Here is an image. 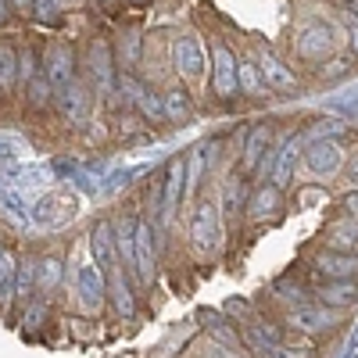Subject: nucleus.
<instances>
[{
  "label": "nucleus",
  "instance_id": "4c0bfd02",
  "mask_svg": "<svg viewBox=\"0 0 358 358\" xmlns=\"http://www.w3.org/2000/svg\"><path fill=\"white\" fill-rule=\"evenodd\" d=\"M8 18V0H0V22Z\"/></svg>",
  "mask_w": 358,
  "mask_h": 358
},
{
  "label": "nucleus",
  "instance_id": "c9c22d12",
  "mask_svg": "<svg viewBox=\"0 0 358 358\" xmlns=\"http://www.w3.org/2000/svg\"><path fill=\"white\" fill-rule=\"evenodd\" d=\"M344 4H348V15H355V18H358V0H344Z\"/></svg>",
  "mask_w": 358,
  "mask_h": 358
},
{
  "label": "nucleus",
  "instance_id": "473e14b6",
  "mask_svg": "<svg viewBox=\"0 0 358 358\" xmlns=\"http://www.w3.org/2000/svg\"><path fill=\"white\" fill-rule=\"evenodd\" d=\"M341 208H344V215H351V219H358V190H351L344 201H341Z\"/></svg>",
  "mask_w": 358,
  "mask_h": 358
},
{
  "label": "nucleus",
  "instance_id": "39448f33",
  "mask_svg": "<svg viewBox=\"0 0 358 358\" xmlns=\"http://www.w3.org/2000/svg\"><path fill=\"white\" fill-rule=\"evenodd\" d=\"M187 197V162L183 158H169L165 165V176H162V212L155 219V226H169L179 212V204Z\"/></svg>",
  "mask_w": 358,
  "mask_h": 358
},
{
  "label": "nucleus",
  "instance_id": "7ed1b4c3",
  "mask_svg": "<svg viewBox=\"0 0 358 358\" xmlns=\"http://www.w3.org/2000/svg\"><path fill=\"white\" fill-rule=\"evenodd\" d=\"M155 219H136V229H133V276L151 287L155 283V273H158V248H155Z\"/></svg>",
  "mask_w": 358,
  "mask_h": 358
},
{
  "label": "nucleus",
  "instance_id": "9d476101",
  "mask_svg": "<svg viewBox=\"0 0 358 358\" xmlns=\"http://www.w3.org/2000/svg\"><path fill=\"white\" fill-rule=\"evenodd\" d=\"M334 50H337V29L330 22H315L297 36V54H301L305 62H322V57H330Z\"/></svg>",
  "mask_w": 358,
  "mask_h": 358
},
{
  "label": "nucleus",
  "instance_id": "f704fd0d",
  "mask_svg": "<svg viewBox=\"0 0 358 358\" xmlns=\"http://www.w3.org/2000/svg\"><path fill=\"white\" fill-rule=\"evenodd\" d=\"M11 4H15L22 15H33V0H11Z\"/></svg>",
  "mask_w": 358,
  "mask_h": 358
},
{
  "label": "nucleus",
  "instance_id": "e433bc0d",
  "mask_svg": "<svg viewBox=\"0 0 358 358\" xmlns=\"http://www.w3.org/2000/svg\"><path fill=\"white\" fill-rule=\"evenodd\" d=\"M344 358H358V334H355V344H351V351H348Z\"/></svg>",
  "mask_w": 358,
  "mask_h": 358
},
{
  "label": "nucleus",
  "instance_id": "1a4fd4ad",
  "mask_svg": "<svg viewBox=\"0 0 358 358\" xmlns=\"http://www.w3.org/2000/svg\"><path fill=\"white\" fill-rule=\"evenodd\" d=\"M76 215V197L65 194V190H47L36 197V208H33V219L36 226H62Z\"/></svg>",
  "mask_w": 358,
  "mask_h": 358
},
{
  "label": "nucleus",
  "instance_id": "a211bd4d",
  "mask_svg": "<svg viewBox=\"0 0 358 358\" xmlns=\"http://www.w3.org/2000/svg\"><path fill=\"white\" fill-rule=\"evenodd\" d=\"M297 151H301V140H294V136H287L280 147H273V172H268V183H273V187H280V190L290 187Z\"/></svg>",
  "mask_w": 358,
  "mask_h": 358
},
{
  "label": "nucleus",
  "instance_id": "f257e3e1",
  "mask_svg": "<svg viewBox=\"0 0 358 358\" xmlns=\"http://www.w3.org/2000/svg\"><path fill=\"white\" fill-rule=\"evenodd\" d=\"M90 255H94L101 276L108 283V297L115 312L122 319H133L136 312V301H133V290H129V280H126V265L118 258V248H115V233H111V222H97L90 229Z\"/></svg>",
  "mask_w": 358,
  "mask_h": 358
},
{
  "label": "nucleus",
  "instance_id": "58836bf2",
  "mask_svg": "<svg viewBox=\"0 0 358 358\" xmlns=\"http://www.w3.org/2000/svg\"><path fill=\"white\" fill-rule=\"evenodd\" d=\"M54 4H57V8H65V4H76V0H54Z\"/></svg>",
  "mask_w": 358,
  "mask_h": 358
},
{
  "label": "nucleus",
  "instance_id": "5701e85b",
  "mask_svg": "<svg viewBox=\"0 0 358 358\" xmlns=\"http://www.w3.org/2000/svg\"><path fill=\"white\" fill-rule=\"evenodd\" d=\"M236 83H241V90H244L248 97L268 94V86H265V79H262V72H258L255 62H241V65H236Z\"/></svg>",
  "mask_w": 358,
  "mask_h": 358
},
{
  "label": "nucleus",
  "instance_id": "4468645a",
  "mask_svg": "<svg viewBox=\"0 0 358 358\" xmlns=\"http://www.w3.org/2000/svg\"><path fill=\"white\" fill-rule=\"evenodd\" d=\"M219 147H222V140H201V143L194 147V151L183 158V162H187V194H194V187L208 176V169L215 165Z\"/></svg>",
  "mask_w": 358,
  "mask_h": 358
},
{
  "label": "nucleus",
  "instance_id": "412c9836",
  "mask_svg": "<svg viewBox=\"0 0 358 358\" xmlns=\"http://www.w3.org/2000/svg\"><path fill=\"white\" fill-rule=\"evenodd\" d=\"M162 104H165V122H176V126H183L194 118V104H190V94L187 90H169V94H162Z\"/></svg>",
  "mask_w": 358,
  "mask_h": 358
},
{
  "label": "nucleus",
  "instance_id": "20e7f679",
  "mask_svg": "<svg viewBox=\"0 0 358 358\" xmlns=\"http://www.w3.org/2000/svg\"><path fill=\"white\" fill-rule=\"evenodd\" d=\"M337 322H341V312L337 308H326V305H294L287 312V326L294 334H305V337H322V334H330L337 330Z\"/></svg>",
  "mask_w": 358,
  "mask_h": 358
},
{
  "label": "nucleus",
  "instance_id": "bb28decb",
  "mask_svg": "<svg viewBox=\"0 0 358 358\" xmlns=\"http://www.w3.org/2000/svg\"><path fill=\"white\" fill-rule=\"evenodd\" d=\"M204 319H208L204 326H208V330H212V334H215V337H219L226 348H236V344H241V334H236V330H229V322H226L219 312H204Z\"/></svg>",
  "mask_w": 358,
  "mask_h": 358
},
{
  "label": "nucleus",
  "instance_id": "4be33fe9",
  "mask_svg": "<svg viewBox=\"0 0 358 358\" xmlns=\"http://www.w3.org/2000/svg\"><path fill=\"white\" fill-rule=\"evenodd\" d=\"M94 86L101 90V94H111V86H115V72H111V50L104 40L94 43Z\"/></svg>",
  "mask_w": 358,
  "mask_h": 358
},
{
  "label": "nucleus",
  "instance_id": "ddd939ff",
  "mask_svg": "<svg viewBox=\"0 0 358 358\" xmlns=\"http://www.w3.org/2000/svg\"><path fill=\"white\" fill-rule=\"evenodd\" d=\"M43 62H47L43 76L50 79V86H54V90H65V86L76 79V54H72V47H69V43H50Z\"/></svg>",
  "mask_w": 358,
  "mask_h": 358
},
{
  "label": "nucleus",
  "instance_id": "f3484780",
  "mask_svg": "<svg viewBox=\"0 0 358 358\" xmlns=\"http://www.w3.org/2000/svg\"><path fill=\"white\" fill-rule=\"evenodd\" d=\"M255 65H258V72H262V79H265L268 90H297V76L268 47H258V62Z\"/></svg>",
  "mask_w": 358,
  "mask_h": 358
},
{
  "label": "nucleus",
  "instance_id": "c756f323",
  "mask_svg": "<svg viewBox=\"0 0 358 358\" xmlns=\"http://www.w3.org/2000/svg\"><path fill=\"white\" fill-rule=\"evenodd\" d=\"M33 283H36V262L29 258V262L18 265V276H15V287H18V297H22V301H25L29 294H33Z\"/></svg>",
  "mask_w": 358,
  "mask_h": 358
},
{
  "label": "nucleus",
  "instance_id": "aec40b11",
  "mask_svg": "<svg viewBox=\"0 0 358 358\" xmlns=\"http://www.w3.org/2000/svg\"><path fill=\"white\" fill-rule=\"evenodd\" d=\"M90 104H94V94H90L83 83L72 79V83L62 90V111H65V118H69L72 126H83V122H86Z\"/></svg>",
  "mask_w": 358,
  "mask_h": 358
},
{
  "label": "nucleus",
  "instance_id": "f03ea898",
  "mask_svg": "<svg viewBox=\"0 0 358 358\" xmlns=\"http://www.w3.org/2000/svg\"><path fill=\"white\" fill-rule=\"evenodd\" d=\"M190 248L197 255H215L222 244V215H219V197H201L190 208V222H187Z\"/></svg>",
  "mask_w": 358,
  "mask_h": 358
},
{
  "label": "nucleus",
  "instance_id": "6e6552de",
  "mask_svg": "<svg viewBox=\"0 0 358 358\" xmlns=\"http://www.w3.org/2000/svg\"><path fill=\"white\" fill-rule=\"evenodd\" d=\"M76 294H79V301H83L86 312H101V308H104V301H108V283H104V276H101V268H97L94 258L83 262V265L76 268Z\"/></svg>",
  "mask_w": 358,
  "mask_h": 358
},
{
  "label": "nucleus",
  "instance_id": "a878e982",
  "mask_svg": "<svg viewBox=\"0 0 358 358\" xmlns=\"http://www.w3.org/2000/svg\"><path fill=\"white\" fill-rule=\"evenodd\" d=\"M273 297H276V301H283L287 308L305 305V287L297 283V280H290V276H283V280H276V283H273Z\"/></svg>",
  "mask_w": 358,
  "mask_h": 358
},
{
  "label": "nucleus",
  "instance_id": "dca6fc26",
  "mask_svg": "<svg viewBox=\"0 0 358 358\" xmlns=\"http://www.w3.org/2000/svg\"><path fill=\"white\" fill-rule=\"evenodd\" d=\"M315 297H319V305L337 308V312L355 308L358 305V280H322Z\"/></svg>",
  "mask_w": 358,
  "mask_h": 358
},
{
  "label": "nucleus",
  "instance_id": "2eb2a0df",
  "mask_svg": "<svg viewBox=\"0 0 358 358\" xmlns=\"http://www.w3.org/2000/svg\"><path fill=\"white\" fill-rule=\"evenodd\" d=\"M280 201H283V190L273 187V183H258L251 194H248V219L251 222H265V219H276L280 215Z\"/></svg>",
  "mask_w": 358,
  "mask_h": 358
},
{
  "label": "nucleus",
  "instance_id": "2f4dec72",
  "mask_svg": "<svg viewBox=\"0 0 358 358\" xmlns=\"http://www.w3.org/2000/svg\"><path fill=\"white\" fill-rule=\"evenodd\" d=\"M33 15L43 25H54L57 22V4H54V0H33Z\"/></svg>",
  "mask_w": 358,
  "mask_h": 358
},
{
  "label": "nucleus",
  "instance_id": "cd10ccee",
  "mask_svg": "<svg viewBox=\"0 0 358 358\" xmlns=\"http://www.w3.org/2000/svg\"><path fill=\"white\" fill-rule=\"evenodd\" d=\"M15 276H18V265H15V255L8 248H0V297H8L15 290Z\"/></svg>",
  "mask_w": 358,
  "mask_h": 358
},
{
  "label": "nucleus",
  "instance_id": "6ab92c4d",
  "mask_svg": "<svg viewBox=\"0 0 358 358\" xmlns=\"http://www.w3.org/2000/svg\"><path fill=\"white\" fill-rule=\"evenodd\" d=\"M268 151H273V129H268V126L248 129V143L241 147V169H244V176H255L258 162H262Z\"/></svg>",
  "mask_w": 358,
  "mask_h": 358
},
{
  "label": "nucleus",
  "instance_id": "b1692460",
  "mask_svg": "<svg viewBox=\"0 0 358 358\" xmlns=\"http://www.w3.org/2000/svg\"><path fill=\"white\" fill-rule=\"evenodd\" d=\"M18 83V50L0 40V90H11Z\"/></svg>",
  "mask_w": 358,
  "mask_h": 358
},
{
  "label": "nucleus",
  "instance_id": "c85d7f7f",
  "mask_svg": "<svg viewBox=\"0 0 358 358\" xmlns=\"http://www.w3.org/2000/svg\"><path fill=\"white\" fill-rule=\"evenodd\" d=\"M50 79L47 76H33V79H29V86H25V94H29V104H33V108H47L50 104Z\"/></svg>",
  "mask_w": 358,
  "mask_h": 358
},
{
  "label": "nucleus",
  "instance_id": "f8f14e48",
  "mask_svg": "<svg viewBox=\"0 0 358 358\" xmlns=\"http://www.w3.org/2000/svg\"><path fill=\"white\" fill-rule=\"evenodd\" d=\"M172 69L183 76V79H201L204 72V47L197 36H176L172 43Z\"/></svg>",
  "mask_w": 358,
  "mask_h": 358
},
{
  "label": "nucleus",
  "instance_id": "0eeeda50",
  "mask_svg": "<svg viewBox=\"0 0 358 358\" xmlns=\"http://www.w3.org/2000/svg\"><path fill=\"white\" fill-rule=\"evenodd\" d=\"M236 54L222 43V40H215L212 43V90L222 97V101H229L236 90H241V83H236Z\"/></svg>",
  "mask_w": 358,
  "mask_h": 358
},
{
  "label": "nucleus",
  "instance_id": "423d86ee",
  "mask_svg": "<svg viewBox=\"0 0 358 358\" xmlns=\"http://www.w3.org/2000/svg\"><path fill=\"white\" fill-rule=\"evenodd\" d=\"M344 162H348V151H344L341 136H322L305 147V165L315 176H337L344 169Z\"/></svg>",
  "mask_w": 358,
  "mask_h": 358
},
{
  "label": "nucleus",
  "instance_id": "72a5a7b5",
  "mask_svg": "<svg viewBox=\"0 0 358 358\" xmlns=\"http://www.w3.org/2000/svg\"><path fill=\"white\" fill-rule=\"evenodd\" d=\"M348 33H351V43H355V50H358V18H355V15H348Z\"/></svg>",
  "mask_w": 358,
  "mask_h": 358
},
{
  "label": "nucleus",
  "instance_id": "9b49d317",
  "mask_svg": "<svg viewBox=\"0 0 358 358\" xmlns=\"http://www.w3.org/2000/svg\"><path fill=\"white\" fill-rule=\"evenodd\" d=\"M312 268H315L322 280H358V255L322 248V251H315Z\"/></svg>",
  "mask_w": 358,
  "mask_h": 358
},
{
  "label": "nucleus",
  "instance_id": "393cba45",
  "mask_svg": "<svg viewBox=\"0 0 358 358\" xmlns=\"http://www.w3.org/2000/svg\"><path fill=\"white\" fill-rule=\"evenodd\" d=\"M62 276H65V265L57 262V258H43V262L36 265V283H40L43 294H50L57 283H62Z\"/></svg>",
  "mask_w": 358,
  "mask_h": 358
},
{
  "label": "nucleus",
  "instance_id": "7c9ffc66",
  "mask_svg": "<svg viewBox=\"0 0 358 358\" xmlns=\"http://www.w3.org/2000/svg\"><path fill=\"white\" fill-rule=\"evenodd\" d=\"M33 65H36V54L33 50H18V83L29 86V79H33Z\"/></svg>",
  "mask_w": 358,
  "mask_h": 358
}]
</instances>
